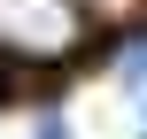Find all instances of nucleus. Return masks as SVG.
Instances as JSON below:
<instances>
[{"mask_svg":"<svg viewBox=\"0 0 147 139\" xmlns=\"http://www.w3.org/2000/svg\"><path fill=\"white\" fill-rule=\"evenodd\" d=\"M93 39V15L78 0H0V70H62Z\"/></svg>","mask_w":147,"mask_h":139,"instance_id":"f257e3e1","label":"nucleus"},{"mask_svg":"<svg viewBox=\"0 0 147 139\" xmlns=\"http://www.w3.org/2000/svg\"><path fill=\"white\" fill-rule=\"evenodd\" d=\"M116 77H124V85H147V39H132V46L116 54Z\"/></svg>","mask_w":147,"mask_h":139,"instance_id":"f03ea898","label":"nucleus"},{"mask_svg":"<svg viewBox=\"0 0 147 139\" xmlns=\"http://www.w3.org/2000/svg\"><path fill=\"white\" fill-rule=\"evenodd\" d=\"M140 139H147V132H140Z\"/></svg>","mask_w":147,"mask_h":139,"instance_id":"423d86ee","label":"nucleus"},{"mask_svg":"<svg viewBox=\"0 0 147 139\" xmlns=\"http://www.w3.org/2000/svg\"><path fill=\"white\" fill-rule=\"evenodd\" d=\"M78 8H85V15H124L132 0H78Z\"/></svg>","mask_w":147,"mask_h":139,"instance_id":"7ed1b4c3","label":"nucleus"},{"mask_svg":"<svg viewBox=\"0 0 147 139\" xmlns=\"http://www.w3.org/2000/svg\"><path fill=\"white\" fill-rule=\"evenodd\" d=\"M0 101H8V70H0Z\"/></svg>","mask_w":147,"mask_h":139,"instance_id":"39448f33","label":"nucleus"},{"mask_svg":"<svg viewBox=\"0 0 147 139\" xmlns=\"http://www.w3.org/2000/svg\"><path fill=\"white\" fill-rule=\"evenodd\" d=\"M39 139H70V124L62 116H39Z\"/></svg>","mask_w":147,"mask_h":139,"instance_id":"20e7f679","label":"nucleus"}]
</instances>
